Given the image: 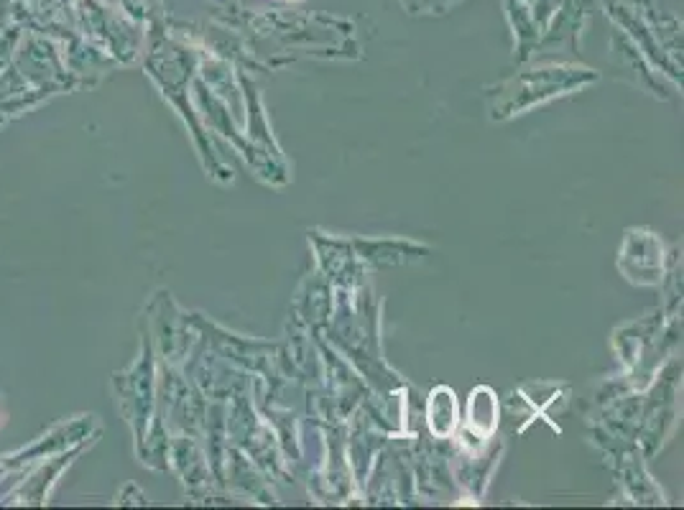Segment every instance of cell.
<instances>
[{
  "label": "cell",
  "mask_w": 684,
  "mask_h": 510,
  "mask_svg": "<svg viewBox=\"0 0 684 510\" xmlns=\"http://www.w3.org/2000/svg\"><path fill=\"white\" fill-rule=\"evenodd\" d=\"M82 426V421H77V423H64V426H57V429H52L49 431V437H44L38 444H34V447H29V449H23V451H18V454H10V457H0V474L3 472H10V470H15L18 465H23V462H31V459H36V457H44V454H49V451H59V449H64L72 439L77 437V429Z\"/></svg>",
  "instance_id": "6da1fadb"
}]
</instances>
